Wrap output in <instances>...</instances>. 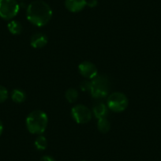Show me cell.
Masks as SVG:
<instances>
[{"label": "cell", "instance_id": "obj_1", "mask_svg": "<svg viewBox=\"0 0 161 161\" xmlns=\"http://www.w3.org/2000/svg\"><path fill=\"white\" fill-rule=\"evenodd\" d=\"M27 19L32 25L39 27L46 25L52 18V10L43 0L33 1L29 5L26 11Z\"/></svg>", "mask_w": 161, "mask_h": 161}, {"label": "cell", "instance_id": "obj_2", "mask_svg": "<svg viewBox=\"0 0 161 161\" xmlns=\"http://www.w3.org/2000/svg\"><path fill=\"white\" fill-rule=\"evenodd\" d=\"M48 123V119L43 111H34L26 119V126L31 134H42L45 131Z\"/></svg>", "mask_w": 161, "mask_h": 161}, {"label": "cell", "instance_id": "obj_3", "mask_svg": "<svg viewBox=\"0 0 161 161\" xmlns=\"http://www.w3.org/2000/svg\"><path fill=\"white\" fill-rule=\"evenodd\" d=\"M92 88L90 93L95 99H103L108 95L111 83L106 76L97 75L92 79Z\"/></svg>", "mask_w": 161, "mask_h": 161}, {"label": "cell", "instance_id": "obj_4", "mask_svg": "<svg viewBox=\"0 0 161 161\" xmlns=\"http://www.w3.org/2000/svg\"><path fill=\"white\" fill-rule=\"evenodd\" d=\"M128 99L123 92H115L109 95L107 105L111 111L114 112H122L125 111L128 106Z\"/></svg>", "mask_w": 161, "mask_h": 161}, {"label": "cell", "instance_id": "obj_5", "mask_svg": "<svg viewBox=\"0 0 161 161\" xmlns=\"http://www.w3.org/2000/svg\"><path fill=\"white\" fill-rule=\"evenodd\" d=\"M19 10L20 6L16 0H0V17L3 19H13Z\"/></svg>", "mask_w": 161, "mask_h": 161}, {"label": "cell", "instance_id": "obj_6", "mask_svg": "<svg viewBox=\"0 0 161 161\" xmlns=\"http://www.w3.org/2000/svg\"><path fill=\"white\" fill-rule=\"evenodd\" d=\"M73 118L77 123L85 124L89 123L92 119V111L87 107L83 104L76 105L71 111Z\"/></svg>", "mask_w": 161, "mask_h": 161}, {"label": "cell", "instance_id": "obj_7", "mask_svg": "<svg viewBox=\"0 0 161 161\" xmlns=\"http://www.w3.org/2000/svg\"><path fill=\"white\" fill-rule=\"evenodd\" d=\"M79 72L87 79H93L98 75V70L95 65L89 61L83 62L78 66Z\"/></svg>", "mask_w": 161, "mask_h": 161}, {"label": "cell", "instance_id": "obj_8", "mask_svg": "<svg viewBox=\"0 0 161 161\" xmlns=\"http://www.w3.org/2000/svg\"><path fill=\"white\" fill-rule=\"evenodd\" d=\"M87 6L86 0H66L65 1V7L69 11L73 13L82 10Z\"/></svg>", "mask_w": 161, "mask_h": 161}, {"label": "cell", "instance_id": "obj_9", "mask_svg": "<svg viewBox=\"0 0 161 161\" xmlns=\"http://www.w3.org/2000/svg\"><path fill=\"white\" fill-rule=\"evenodd\" d=\"M47 41H48V39L45 34L38 32L32 36L30 43L31 45L35 48H42L47 44Z\"/></svg>", "mask_w": 161, "mask_h": 161}, {"label": "cell", "instance_id": "obj_10", "mask_svg": "<svg viewBox=\"0 0 161 161\" xmlns=\"http://www.w3.org/2000/svg\"><path fill=\"white\" fill-rule=\"evenodd\" d=\"M108 107L105 103L102 102H97L94 104L92 111L97 119H103V118H107L108 114Z\"/></svg>", "mask_w": 161, "mask_h": 161}, {"label": "cell", "instance_id": "obj_11", "mask_svg": "<svg viewBox=\"0 0 161 161\" xmlns=\"http://www.w3.org/2000/svg\"><path fill=\"white\" fill-rule=\"evenodd\" d=\"M7 27H8V30L10 31V33L14 34V35H19L21 33L23 29L21 24L18 21H10Z\"/></svg>", "mask_w": 161, "mask_h": 161}, {"label": "cell", "instance_id": "obj_12", "mask_svg": "<svg viewBox=\"0 0 161 161\" xmlns=\"http://www.w3.org/2000/svg\"><path fill=\"white\" fill-rule=\"evenodd\" d=\"M97 128L100 133L106 134L111 129V123L107 118L100 119H98V123H97Z\"/></svg>", "mask_w": 161, "mask_h": 161}, {"label": "cell", "instance_id": "obj_13", "mask_svg": "<svg viewBox=\"0 0 161 161\" xmlns=\"http://www.w3.org/2000/svg\"><path fill=\"white\" fill-rule=\"evenodd\" d=\"M26 96L25 93L21 89H14L12 91L11 93V99L15 103H22L25 100Z\"/></svg>", "mask_w": 161, "mask_h": 161}, {"label": "cell", "instance_id": "obj_14", "mask_svg": "<svg viewBox=\"0 0 161 161\" xmlns=\"http://www.w3.org/2000/svg\"><path fill=\"white\" fill-rule=\"evenodd\" d=\"M35 147L36 149L40 150V151H43V150H45L47 148V145H48V142L47 140L46 139L45 137L44 136H39L35 141Z\"/></svg>", "mask_w": 161, "mask_h": 161}, {"label": "cell", "instance_id": "obj_15", "mask_svg": "<svg viewBox=\"0 0 161 161\" xmlns=\"http://www.w3.org/2000/svg\"><path fill=\"white\" fill-rule=\"evenodd\" d=\"M78 98V92L74 89H69L66 92V99L69 103H74Z\"/></svg>", "mask_w": 161, "mask_h": 161}, {"label": "cell", "instance_id": "obj_16", "mask_svg": "<svg viewBox=\"0 0 161 161\" xmlns=\"http://www.w3.org/2000/svg\"><path fill=\"white\" fill-rule=\"evenodd\" d=\"M8 98V91L4 86H0V103H3Z\"/></svg>", "mask_w": 161, "mask_h": 161}, {"label": "cell", "instance_id": "obj_17", "mask_svg": "<svg viewBox=\"0 0 161 161\" xmlns=\"http://www.w3.org/2000/svg\"><path fill=\"white\" fill-rule=\"evenodd\" d=\"M80 89L84 92H86V91H89L90 92L91 88H92V81L91 80H83L82 82L80 83Z\"/></svg>", "mask_w": 161, "mask_h": 161}, {"label": "cell", "instance_id": "obj_18", "mask_svg": "<svg viewBox=\"0 0 161 161\" xmlns=\"http://www.w3.org/2000/svg\"><path fill=\"white\" fill-rule=\"evenodd\" d=\"M97 5V0H89L87 1V6L89 7H95Z\"/></svg>", "mask_w": 161, "mask_h": 161}, {"label": "cell", "instance_id": "obj_19", "mask_svg": "<svg viewBox=\"0 0 161 161\" xmlns=\"http://www.w3.org/2000/svg\"><path fill=\"white\" fill-rule=\"evenodd\" d=\"M40 161H55V159L51 156H44L40 159Z\"/></svg>", "mask_w": 161, "mask_h": 161}, {"label": "cell", "instance_id": "obj_20", "mask_svg": "<svg viewBox=\"0 0 161 161\" xmlns=\"http://www.w3.org/2000/svg\"><path fill=\"white\" fill-rule=\"evenodd\" d=\"M3 125L2 121L0 120V136L3 134Z\"/></svg>", "mask_w": 161, "mask_h": 161}, {"label": "cell", "instance_id": "obj_21", "mask_svg": "<svg viewBox=\"0 0 161 161\" xmlns=\"http://www.w3.org/2000/svg\"><path fill=\"white\" fill-rule=\"evenodd\" d=\"M82 161H86V160H82Z\"/></svg>", "mask_w": 161, "mask_h": 161}]
</instances>
